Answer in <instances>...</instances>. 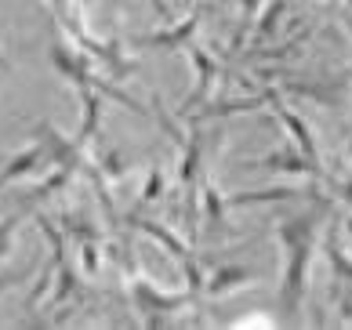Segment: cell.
I'll use <instances>...</instances> for the list:
<instances>
[{
  "instance_id": "obj_1",
  "label": "cell",
  "mask_w": 352,
  "mask_h": 330,
  "mask_svg": "<svg viewBox=\"0 0 352 330\" xmlns=\"http://www.w3.org/2000/svg\"><path fill=\"white\" fill-rule=\"evenodd\" d=\"M316 226H320V210H309V214L280 226V240H283V254H287V261H283V287H280L283 312H298V305H302L309 258H312V247H316Z\"/></svg>"
},
{
  "instance_id": "obj_2",
  "label": "cell",
  "mask_w": 352,
  "mask_h": 330,
  "mask_svg": "<svg viewBox=\"0 0 352 330\" xmlns=\"http://www.w3.org/2000/svg\"><path fill=\"white\" fill-rule=\"evenodd\" d=\"M47 160V145H30V149H22L15 160H11L4 170H0V186H11L15 178H25V175H36L41 170V164Z\"/></svg>"
},
{
  "instance_id": "obj_3",
  "label": "cell",
  "mask_w": 352,
  "mask_h": 330,
  "mask_svg": "<svg viewBox=\"0 0 352 330\" xmlns=\"http://www.w3.org/2000/svg\"><path fill=\"white\" fill-rule=\"evenodd\" d=\"M276 116H280V124L294 135V145H298V153L305 156L309 164H320V149H316V142H312V131L305 127V120L298 113H291V109H283V105L276 102Z\"/></svg>"
},
{
  "instance_id": "obj_4",
  "label": "cell",
  "mask_w": 352,
  "mask_h": 330,
  "mask_svg": "<svg viewBox=\"0 0 352 330\" xmlns=\"http://www.w3.org/2000/svg\"><path fill=\"white\" fill-rule=\"evenodd\" d=\"M135 298L146 312H175L178 305H186L192 294H175V298H160L149 283H135Z\"/></svg>"
},
{
  "instance_id": "obj_5",
  "label": "cell",
  "mask_w": 352,
  "mask_h": 330,
  "mask_svg": "<svg viewBox=\"0 0 352 330\" xmlns=\"http://www.w3.org/2000/svg\"><path fill=\"white\" fill-rule=\"evenodd\" d=\"M294 189H254V192H236L229 196V207H247V204H280V200H294Z\"/></svg>"
},
{
  "instance_id": "obj_6",
  "label": "cell",
  "mask_w": 352,
  "mask_h": 330,
  "mask_svg": "<svg viewBox=\"0 0 352 330\" xmlns=\"http://www.w3.org/2000/svg\"><path fill=\"white\" fill-rule=\"evenodd\" d=\"M200 15H204V8H197V11H192V15H189V22L182 25V30H171V33H156V36H149L146 44H156V47H182V44H186L192 33H197V22H200Z\"/></svg>"
},
{
  "instance_id": "obj_7",
  "label": "cell",
  "mask_w": 352,
  "mask_h": 330,
  "mask_svg": "<svg viewBox=\"0 0 352 330\" xmlns=\"http://www.w3.org/2000/svg\"><path fill=\"white\" fill-rule=\"evenodd\" d=\"M189 55H192V65H197V91H192V98H189V105H192V102H197L207 87H211V80H214V62L207 58L200 47H192Z\"/></svg>"
},
{
  "instance_id": "obj_8",
  "label": "cell",
  "mask_w": 352,
  "mask_h": 330,
  "mask_svg": "<svg viewBox=\"0 0 352 330\" xmlns=\"http://www.w3.org/2000/svg\"><path fill=\"white\" fill-rule=\"evenodd\" d=\"M243 280H251V272H247V269H226V272L214 276L211 294H226V290H232V287H243Z\"/></svg>"
},
{
  "instance_id": "obj_9",
  "label": "cell",
  "mask_w": 352,
  "mask_h": 330,
  "mask_svg": "<svg viewBox=\"0 0 352 330\" xmlns=\"http://www.w3.org/2000/svg\"><path fill=\"white\" fill-rule=\"evenodd\" d=\"M142 232H149V236H156V240H160L164 247H171V250H175L178 258H189V250L182 247V243L175 240V236H167V232H164L160 226H156V221H142Z\"/></svg>"
},
{
  "instance_id": "obj_10",
  "label": "cell",
  "mask_w": 352,
  "mask_h": 330,
  "mask_svg": "<svg viewBox=\"0 0 352 330\" xmlns=\"http://www.w3.org/2000/svg\"><path fill=\"white\" fill-rule=\"evenodd\" d=\"M15 229H19V214H11L0 221V258L11 254V243H15Z\"/></svg>"
},
{
  "instance_id": "obj_11",
  "label": "cell",
  "mask_w": 352,
  "mask_h": 330,
  "mask_svg": "<svg viewBox=\"0 0 352 330\" xmlns=\"http://www.w3.org/2000/svg\"><path fill=\"white\" fill-rule=\"evenodd\" d=\"M160 186H164V175L153 167V175H149V186L142 189V200H156V192H160Z\"/></svg>"
},
{
  "instance_id": "obj_12",
  "label": "cell",
  "mask_w": 352,
  "mask_h": 330,
  "mask_svg": "<svg viewBox=\"0 0 352 330\" xmlns=\"http://www.w3.org/2000/svg\"><path fill=\"white\" fill-rule=\"evenodd\" d=\"M280 11H283V0H272V4H269V11L262 15V33H269L272 25H276V15H280Z\"/></svg>"
},
{
  "instance_id": "obj_13",
  "label": "cell",
  "mask_w": 352,
  "mask_h": 330,
  "mask_svg": "<svg viewBox=\"0 0 352 330\" xmlns=\"http://www.w3.org/2000/svg\"><path fill=\"white\" fill-rule=\"evenodd\" d=\"M258 8H262V0H243V33H247V25L254 22V15H258Z\"/></svg>"
},
{
  "instance_id": "obj_14",
  "label": "cell",
  "mask_w": 352,
  "mask_h": 330,
  "mask_svg": "<svg viewBox=\"0 0 352 330\" xmlns=\"http://www.w3.org/2000/svg\"><path fill=\"white\" fill-rule=\"evenodd\" d=\"M22 276H25V272H11V276H0V294H4L8 287H15V283L22 280Z\"/></svg>"
},
{
  "instance_id": "obj_15",
  "label": "cell",
  "mask_w": 352,
  "mask_h": 330,
  "mask_svg": "<svg viewBox=\"0 0 352 330\" xmlns=\"http://www.w3.org/2000/svg\"><path fill=\"white\" fill-rule=\"evenodd\" d=\"M51 4V11H55V15H66V0H47Z\"/></svg>"
},
{
  "instance_id": "obj_16",
  "label": "cell",
  "mask_w": 352,
  "mask_h": 330,
  "mask_svg": "<svg viewBox=\"0 0 352 330\" xmlns=\"http://www.w3.org/2000/svg\"><path fill=\"white\" fill-rule=\"evenodd\" d=\"M0 69H8V58L4 55H0Z\"/></svg>"
},
{
  "instance_id": "obj_17",
  "label": "cell",
  "mask_w": 352,
  "mask_h": 330,
  "mask_svg": "<svg viewBox=\"0 0 352 330\" xmlns=\"http://www.w3.org/2000/svg\"><path fill=\"white\" fill-rule=\"evenodd\" d=\"M345 196H349V200H352V186H349V189H345Z\"/></svg>"
},
{
  "instance_id": "obj_18",
  "label": "cell",
  "mask_w": 352,
  "mask_h": 330,
  "mask_svg": "<svg viewBox=\"0 0 352 330\" xmlns=\"http://www.w3.org/2000/svg\"><path fill=\"white\" fill-rule=\"evenodd\" d=\"M349 240H352V221H349Z\"/></svg>"
}]
</instances>
